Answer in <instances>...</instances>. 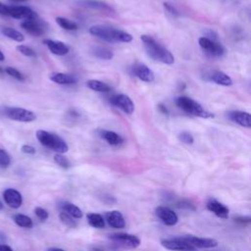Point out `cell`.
Returning a JSON list of instances; mask_svg holds the SVG:
<instances>
[{"label":"cell","instance_id":"e575fe53","mask_svg":"<svg viewBox=\"0 0 251 251\" xmlns=\"http://www.w3.org/2000/svg\"><path fill=\"white\" fill-rule=\"evenodd\" d=\"M10 163H11V159L9 154L4 149L0 148V167L7 168L9 167Z\"/></svg>","mask_w":251,"mask_h":251},{"label":"cell","instance_id":"836d02e7","mask_svg":"<svg viewBox=\"0 0 251 251\" xmlns=\"http://www.w3.org/2000/svg\"><path fill=\"white\" fill-rule=\"evenodd\" d=\"M16 49H17L21 54H23L24 56H26V57H35V56H36L35 51H34L32 48H30V47H28V46H26V45H18V46L16 47Z\"/></svg>","mask_w":251,"mask_h":251},{"label":"cell","instance_id":"9a60e30c","mask_svg":"<svg viewBox=\"0 0 251 251\" xmlns=\"http://www.w3.org/2000/svg\"><path fill=\"white\" fill-rule=\"evenodd\" d=\"M21 26L28 33L34 36H40L44 33V27L42 24L36 19L31 20H24L21 23Z\"/></svg>","mask_w":251,"mask_h":251},{"label":"cell","instance_id":"1f68e13d","mask_svg":"<svg viewBox=\"0 0 251 251\" xmlns=\"http://www.w3.org/2000/svg\"><path fill=\"white\" fill-rule=\"evenodd\" d=\"M59 217H60L61 222H62L63 224H65L66 226H70V227H75L76 225H77L76 222H75V220H74L73 217H71L69 214H67V213H65V212H61L60 215H59Z\"/></svg>","mask_w":251,"mask_h":251},{"label":"cell","instance_id":"816d5d0a","mask_svg":"<svg viewBox=\"0 0 251 251\" xmlns=\"http://www.w3.org/2000/svg\"><path fill=\"white\" fill-rule=\"evenodd\" d=\"M211 251H219V250H211Z\"/></svg>","mask_w":251,"mask_h":251},{"label":"cell","instance_id":"83f0119b","mask_svg":"<svg viewBox=\"0 0 251 251\" xmlns=\"http://www.w3.org/2000/svg\"><path fill=\"white\" fill-rule=\"evenodd\" d=\"M92 53L95 57L102 60H111L114 57V53L110 49L104 46L94 47L92 50Z\"/></svg>","mask_w":251,"mask_h":251},{"label":"cell","instance_id":"f6af8a7d","mask_svg":"<svg viewBox=\"0 0 251 251\" xmlns=\"http://www.w3.org/2000/svg\"><path fill=\"white\" fill-rule=\"evenodd\" d=\"M47 251H65L61 248H56V247H52V248H49Z\"/></svg>","mask_w":251,"mask_h":251},{"label":"cell","instance_id":"7bdbcfd3","mask_svg":"<svg viewBox=\"0 0 251 251\" xmlns=\"http://www.w3.org/2000/svg\"><path fill=\"white\" fill-rule=\"evenodd\" d=\"M157 108H158L159 112H161L162 114H165V115H168V114H169V110H168V108H167L164 104H162V103L158 104Z\"/></svg>","mask_w":251,"mask_h":251},{"label":"cell","instance_id":"f546056e","mask_svg":"<svg viewBox=\"0 0 251 251\" xmlns=\"http://www.w3.org/2000/svg\"><path fill=\"white\" fill-rule=\"evenodd\" d=\"M14 222L21 227H25V228H30L33 226L32 220L23 214H17L14 216Z\"/></svg>","mask_w":251,"mask_h":251},{"label":"cell","instance_id":"9c48e42d","mask_svg":"<svg viewBox=\"0 0 251 251\" xmlns=\"http://www.w3.org/2000/svg\"><path fill=\"white\" fill-rule=\"evenodd\" d=\"M8 16L19 20H31L37 18V14L27 6H9Z\"/></svg>","mask_w":251,"mask_h":251},{"label":"cell","instance_id":"bcb514c9","mask_svg":"<svg viewBox=\"0 0 251 251\" xmlns=\"http://www.w3.org/2000/svg\"><path fill=\"white\" fill-rule=\"evenodd\" d=\"M5 60V56H4V54L2 53V51L0 50V62H2V61H4Z\"/></svg>","mask_w":251,"mask_h":251},{"label":"cell","instance_id":"d4e9b609","mask_svg":"<svg viewBox=\"0 0 251 251\" xmlns=\"http://www.w3.org/2000/svg\"><path fill=\"white\" fill-rule=\"evenodd\" d=\"M86 85L89 89L97 92H109L110 91V86L98 79H89L86 81Z\"/></svg>","mask_w":251,"mask_h":251},{"label":"cell","instance_id":"603a6c76","mask_svg":"<svg viewBox=\"0 0 251 251\" xmlns=\"http://www.w3.org/2000/svg\"><path fill=\"white\" fill-rule=\"evenodd\" d=\"M50 79L53 82L62 85H69L76 82V78L74 75L64 73H53L50 75Z\"/></svg>","mask_w":251,"mask_h":251},{"label":"cell","instance_id":"60d3db41","mask_svg":"<svg viewBox=\"0 0 251 251\" xmlns=\"http://www.w3.org/2000/svg\"><path fill=\"white\" fill-rule=\"evenodd\" d=\"M234 220L236 223L244 225V224H249L251 221V218L250 217H236Z\"/></svg>","mask_w":251,"mask_h":251},{"label":"cell","instance_id":"d6986e66","mask_svg":"<svg viewBox=\"0 0 251 251\" xmlns=\"http://www.w3.org/2000/svg\"><path fill=\"white\" fill-rule=\"evenodd\" d=\"M43 43L48 47V49L51 51V53L58 55V56L67 55L70 51L69 46L66 45L62 41L52 40V39H44Z\"/></svg>","mask_w":251,"mask_h":251},{"label":"cell","instance_id":"7a4b0ae2","mask_svg":"<svg viewBox=\"0 0 251 251\" xmlns=\"http://www.w3.org/2000/svg\"><path fill=\"white\" fill-rule=\"evenodd\" d=\"M89 33L95 37L103 39L108 42H131L132 35L121 29L112 28L105 25H92L89 28Z\"/></svg>","mask_w":251,"mask_h":251},{"label":"cell","instance_id":"44dd1931","mask_svg":"<svg viewBox=\"0 0 251 251\" xmlns=\"http://www.w3.org/2000/svg\"><path fill=\"white\" fill-rule=\"evenodd\" d=\"M209 79L223 86H230L233 83L231 77L222 71H213L212 73H210Z\"/></svg>","mask_w":251,"mask_h":251},{"label":"cell","instance_id":"277c9868","mask_svg":"<svg viewBox=\"0 0 251 251\" xmlns=\"http://www.w3.org/2000/svg\"><path fill=\"white\" fill-rule=\"evenodd\" d=\"M175 103L179 109H181L185 113L190 114L192 116L204 118V119H209L214 117V115L211 112L204 109L200 103H198L197 101L193 100L190 97L178 96L176 98Z\"/></svg>","mask_w":251,"mask_h":251},{"label":"cell","instance_id":"52a82bcc","mask_svg":"<svg viewBox=\"0 0 251 251\" xmlns=\"http://www.w3.org/2000/svg\"><path fill=\"white\" fill-rule=\"evenodd\" d=\"M161 244L166 249L173 251H196L197 249L185 240H183L180 236L162 239Z\"/></svg>","mask_w":251,"mask_h":251},{"label":"cell","instance_id":"3957f363","mask_svg":"<svg viewBox=\"0 0 251 251\" xmlns=\"http://www.w3.org/2000/svg\"><path fill=\"white\" fill-rule=\"evenodd\" d=\"M36 138L43 146L57 153L63 154L68 152L69 150V146L67 142L62 137H60L55 133H52L43 129H38L36 131Z\"/></svg>","mask_w":251,"mask_h":251},{"label":"cell","instance_id":"7402d4cb","mask_svg":"<svg viewBox=\"0 0 251 251\" xmlns=\"http://www.w3.org/2000/svg\"><path fill=\"white\" fill-rule=\"evenodd\" d=\"M98 133H99L100 137H102L104 140H106V142L109 143L110 145L118 146V145H121L124 142L123 137L120 134L116 133L115 131L106 130V129H99Z\"/></svg>","mask_w":251,"mask_h":251},{"label":"cell","instance_id":"d590c367","mask_svg":"<svg viewBox=\"0 0 251 251\" xmlns=\"http://www.w3.org/2000/svg\"><path fill=\"white\" fill-rule=\"evenodd\" d=\"M178 139L185 144H192L194 142V138H193L192 134L188 131H181L178 134Z\"/></svg>","mask_w":251,"mask_h":251},{"label":"cell","instance_id":"ba28073f","mask_svg":"<svg viewBox=\"0 0 251 251\" xmlns=\"http://www.w3.org/2000/svg\"><path fill=\"white\" fill-rule=\"evenodd\" d=\"M108 237L116 243L127 248H136L140 245V239L137 236L129 233H112L109 234Z\"/></svg>","mask_w":251,"mask_h":251},{"label":"cell","instance_id":"484cf974","mask_svg":"<svg viewBox=\"0 0 251 251\" xmlns=\"http://www.w3.org/2000/svg\"><path fill=\"white\" fill-rule=\"evenodd\" d=\"M1 32L3 35H5L6 37L12 39V40H15L17 42H23L25 40V36L22 32H20L19 30L15 29V28H12V27H3L1 29Z\"/></svg>","mask_w":251,"mask_h":251},{"label":"cell","instance_id":"681fc988","mask_svg":"<svg viewBox=\"0 0 251 251\" xmlns=\"http://www.w3.org/2000/svg\"><path fill=\"white\" fill-rule=\"evenodd\" d=\"M93 251H103L102 249H100V248H94L93 249Z\"/></svg>","mask_w":251,"mask_h":251},{"label":"cell","instance_id":"ee69618b","mask_svg":"<svg viewBox=\"0 0 251 251\" xmlns=\"http://www.w3.org/2000/svg\"><path fill=\"white\" fill-rule=\"evenodd\" d=\"M0 251H13V249L6 244H0Z\"/></svg>","mask_w":251,"mask_h":251},{"label":"cell","instance_id":"8d00e7d4","mask_svg":"<svg viewBox=\"0 0 251 251\" xmlns=\"http://www.w3.org/2000/svg\"><path fill=\"white\" fill-rule=\"evenodd\" d=\"M34 213H35L36 217H37L40 221H45V220H47L48 217H49L48 212H47L45 209L41 208V207H36V208L34 209Z\"/></svg>","mask_w":251,"mask_h":251},{"label":"cell","instance_id":"4dcf8cb0","mask_svg":"<svg viewBox=\"0 0 251 251\" xmlns=\"http://www.w3.org/2000/svg\"><path fill=\"white\" fill-rule=\"evenodd\" d=\"M54 161L57 163V165H59L63 169H69L71 166L69 159L60 153H57L54 155Z\"/></svg>","mask_w":251,"mask_h":251},{"label":"cell","instance_id":"5bb4252c","mask_svg":"<svg viewBox=\"0 0 251 251\" xmlns=\"http://www.w3.org/2000/svg\"><path fill=\"white\" fill-rule=\"evenodd\" d=\"M228 119L235 124L243 126V127H251V116L248 112L245 111H230L227 113Z\"/></svg>","mask_w":251,"mask_h":251},{"label":"cell","instance_id":"30bf717a","mask_svg":"<svg viewBox=\"0 0 251 251\" xmlns=\"http://www.w3.org/2000/svg\"><path fill=\"white\" fill-rule=\"evenodd\" d=\"M111 103L127 115H131L134 112V104L132 100L126 94H118L113 96L111 98Z\"/></svg>","mask_w":251,"mask_h":251},{"label":"cell","instance_id":"f35d334b","mask_svg":"<svg viewBox=\"0 0 251 251\" xmlns=\"http://www.w3.org/2000/svg\"><path fill=\"white\" fill-rule=\"evenodd\" d=\"M164 7H165V9L169 12V13H171L173 16H176V17H177L179 14H178V11L173 6V5H171L170 3H164Z\"/></svg>","mask_w":251,"mask_h":251},{"label":"cell","instance_id":"f1b7e54d","mask_svg":"<svg viewBox=\"0 0 251 251\" xmlns=\"http://www.w3.org/2000/svg\"><path fill=\"white\" fill-rule=\"evenodd\" d=\"M56 23L64 29L66 30H77L78 29V25L76 23L64 18V17H57L56 18Z\"/></svg>","mask_w":251,"mask_h":251},{"label":"cell","instance_id":"4316f807","mask_svg":"<svg viewBox=\"0 0 251 251\" xmlns=\"http://www.w3.org/2000/svg\"><path fill=\"white\" fill-rule=\"evenodd\" d=\"M88 224L95 228H103L105 226V221L100 214L88 213L86 215Z\"/></svg>","mask_w":251,"mask_h":251},{"label":"cell","instance_id":"2e32d148","mask_svg":"<svg viewBox=\"0 0 251 251\" xmlns=\"http://www.w3.org/2000/svg\"><path fill=\"white\" fill-rule=\"evenodd\" d=\"M132 74L145 82H152L155 78L154 73L144 64H136L132 67Z\"/></svg>","mask_w":251,"mask_h":251},{"label":"cell","instance_id":"c3c4849f","mask_svg":"<svg viewBox=\"0 0 251 251\" xmlns=\"http://www.w3.org/2000/svg\"><path fill=\"white\" fill-rule=\"evenodd\" d=\"M14 2H19V3H22V2H26L27 0H12Z\"/></svg>","mask_w":251,"mask_h":251},{"label":"cell","instance_id":"ffe728a7","mask_svg":"<svg viewBox=\"0 0 251 251\" xmlns=\"http://www.w3.org/2000/svg\"><path fill=\"white\" fill-rule=\"evenodd\" d=\"M105 218L108 225L114 228H124L126 226L124 216L122 215L121 212L117 210L107 212L105 214Z\"/></svg>","mask_w":251,"mask_h":251},{"label":"cell","instance_id":"4fadbf2b","mask_svg":"<svg viewBox=\"0 0 251 251\" xmlns=\"http://www.w3.org/2000/svg\"><path fill=\"white\" fill-rule=\"evenodd\" d=\"M76 3L78 6H81L83 8L98 10L109 14L114 13V9L108 3L101 0H77Z\"/></svg>","mask_w":251,"mask_h":251},{"label":"cell","instance_id":"74e56055","mask_svg":"<svg viewBox=\"0 0 251 251\" xmlns=\"http://www.w3.org/2000/svg\"><path fill=\"white\" fill-rule=\"evenodd\" d=\"M22 152L25 153V154H29V155H33L35 153V148L31 145H27V144H25L22 146L21 148Z\"/></svg>","mask_w":251,"mask_h":251},{"label":"cell","instance_id":"7dc6e473","mask_svg":"<svg viewBox=\"0 0 251 251\" xmlns=\"http://www.w3.org/2000/svg\"><path fill=\"white\" fill-rule=\"evenodd\" d=\"M5 73V70L0 66V75H3Z\"/></svg>","mask_w":251,"mask_h":251},{"label":"cell","instance_id":"f907efd6","mask_svg":"<svg viewBox=\"0 0 251 251\" xmlns=\"http://www.w3.org/2000/svg\"><path fill=\"white\" fill-rule=\"evenodd\" d=\"M3 209V204H2V202L0 201V211Z\"/></svg>","mask_w":251,"mask_h":251},{"label":"cell","instance_id":"e0dca14e","mask_svg":"<svg viewBox=\"0 0 251 251\" xmlns=\"http://www.w3.org/2000/svg\"><path fill=\"white\" fill-rule=\"evenodd\" d=\"M3 197H4V201L6 202V204H8V206H10L14 209L20 208L23 203L22 194L14 188L6 189L3 193Z\"/></svg>","mask_w":251,"mask_h":251},{"label":"cell","instance_id":"d6a6232c","mask_svg":"<svg viewBox=\"0 0 251 251\" xmlns=\"http://www.w3.org/2000/svg\"><path fill=\"white\" fill-rule=\"evenodd\" d=\"M4 70H5V73H6L7 75H9L10 76L16 78L17 80H20V81H24V80H25L24 75H23L20 71H18L17 69H15V68H13V67H7V68L4 69Z\"/></svg>","mask_w":251,"mask_h":251},{"label":"cell","instance_id":"ac0fdd59","mask_svg":"<svg viewBox=\"0 0 251 251\" xmlns=\"http://www.w3.org/2000/svg\"><path fill=\"white\" fill-rule=\"evenodd\" d=\"M206 207L210 212L214 213L219 218H222V219L228 218V212H229L228 208L216 199H209L206 204Z\"/></svg>","mask_w":251,"mask_h":251},{"label":"cell","instance_id":"7c38bea8","mask_svg":"<svg viewBox=\"0 0 251 251\" xmlns=\"http://www.w3.org/2000/svg\"><path fill=\"white\" fill-rule=\"evenodd\" d=\"M155 213L157 217L167 226H175L177 223V216L176 214L166 206H158L155 209Z\"/></svg>","mask_w":251,"mask_h":251},{"label":"cell","instance_id":"cb8c5ba5","mask_svg":"<svg viewBox=\"0 0 251 251\" xmlns=\"http://www.w3.org/2000/svg\"><path fill=\"white\" fill-rule=\"evenodd\" d=\"M61 208L65 213L69 214L71 217H73L75 219H80L82 217L81 210L77 206H75V204H73L71 202H63L61 204Z\"/></svg>","mask_w":251,"mask_h":251},{"label":"cell","instance_id":"b9f144b4","mask_svg":"<svg viewBox=\"0 0 251 251\" xmlns=\"http://www.w3.org/2000/svg\"><path fill=\"white\" fill-rule=\"evenodd\" d=\"M0 15H3V16L9 15V6L3 4L2 2H0Z\"/></svg>","mask_w":251,"mask_h":251},{"label":"cell","instance_id":"8fae6325","mask_svg":"<svg viewBox=\"0 0 251 251\" xmlns=\"http://www.w3.org/2000/svg\"><path fill=\"white\" fill-rule=\"evenodd\" d=\"M183 240L194 246L195 248H214L218 245V241L213 238H206V237H197L193 235H184L180 236Z\"/></svg>","mask_w":251,"mask_h":251},{"label":"cell","instance_id":"6da1fadb","mask_svg":"<svg viewBox=\"0 0 251 251\" xmlns=\"http://www.w3.org/2000/svg\"><path fill=\"white\" fill-rule=\"evenodd\" d=\"M141 40L144 44L147 54L155 61L161 62L163 64L172 65L175 62L174 55L160 43H158L152 36L143 34L141 35Z\"/></svg>","mask_w":251,"mask_h":251},{"label":"cell","instance_id":"ab89813d","mask_svg":"<svg viewBox=\"0 0 251 251\" xmlns=\"http://www.w3.org/2000/svg\"><path fill=\"white\" fill-rule=\"evenodd\" d=\"M178 205H176L178 208H183V207H185L186 209H192V210H194L195 208L193 207V205L192 204H190L188 201H186V200H180L178 203H177Z\"/></svg>","mask_w":251,"mask_h":251},{"label":"cell","instance_id":"8992f818","mask_svg":"<svg viewBox=\"0 0 251 251\" xmlns=\"http://www.w3.org/2000/svg\"><path fill=\"white\" fill-rule=\"evenodd\" d=\"M198 43L201 49L210 56L221 57L226 52L225 47L221 43L216 42L214 39L208 38L206 36H201L198 39Z\"/></svg>","mask_w":251,"mask_h":251},{"label":"cell","instance_id":"5b68a950","mask_svg":"<svg viewBox=\"0 0 251 251\" xmlns=\"http://www.w3.org/2000/svg\"><path fill=\"white\" fill-rule=\"evenodd\" d=\"M4 115L13 121L23 123H30L36 119V116L32 111L19 107H6L4 109Z\"/></svg>","mask_w":251,"mask_h":251}]
</instances>
